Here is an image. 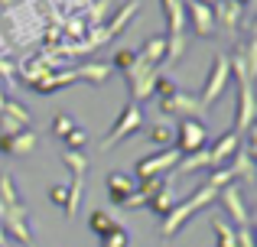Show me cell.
<instances>
[{
  "label": "cell",
  "mask_w": 257,
  "mask_h": 247,
  "mask_svg": "<svg viewBox=\"0 0 257 247\" xmlns=\"http://www.w3.org/2000/svg\"><path fill=\"white\" fill-rule=\"evenodd\" d=\"M134 62H137V52H134V49H117V52H114V59H111V72L114 69H117V72H127Z\"/></svg>",
  "instance_id": "836d02e7"
},
{
  "label": "cell",
  "mask_w": 257,
  "mask_h": 247,
  "mask_svg": "<svg viewBox=\"0 0 257 247\" xmlns=\"http://www.w3.org/2000/svg\"><path fill=\"white\" fill-rule=\"evenodd\" d=\"M228 172H231V179H241V182L254 185L257 182V172H254V153L247 150L244 143H241V150L231 156V166H228Z\"/></svg>",
  "instance_id": "9a60e30c"
},
{
  "label": "cell",
  "mask_w": 257,
  "mask_h": 247,
  "mask_svg": "<svg viewBox=\"0 0 257 247\" xmlns=\"http://www.w3.org/2000/svg\"><path fill=\"white\" fill-rule=\"evenodd\" d=\"M137 56L144 59L147 65H153V69H157V65L163 62V56H166V36H147Z\"/></svg>",
  "instance_id": "d6986e66"
},
{
  "label": "cell",
  "mask_w": 257,
  "mask_h": 247,
  "mask_svg": "<svg viewBox=\"0 0 257 247\" xmlns=\"http://www.w3.org/2000/svg\"><path fill=\"white\" fill-rule=\"evenodd\" d=\"M163 10H166V23H170L166 36L186 33V7H182V0H163Z\"/></svg>",
  "instance_id": "ffe728a7"
},
{
  "label": "cell",
  "mask_w": 257,
  "mask_h": 247,
  "mask_svg": "<svg viewBox=\"0 0 257 247\" xmlns=\"http://www.w3.org/2000/svg\"><path fill=\"white\" fill-rule=\"evenodd\" d=\"M49 202L56 205V208L65 211V202H69V185L59 182V185H49Z\"/></svg>",
  "instance_id": "d590c367"
},
{
  "label": "cell",
  "mask_w": 257,
  "mask_h": 247,
  "mask_svg": "<svg viewBox=\"0 0 257 247\" xmlns=\"http://www.w3.org/2000/svg\"><path fill=\"white\" fill-rule=\"evenodd\" d=\"M176 91H179V85H176L170 75H160L157 85H153V95L157 98H170V95H176Z\"/></svg>",
  "instance_id": "e575fe53"
},
{
  "label": "cell",
  "mask_w": 257,
  "mask_h": 247,
  "mask_svg": "<svg viewBox=\"0 0 257 247\" xmlns=\"http://www.w3.org/2000/svg\"><path fill=\"white\" fill-rule=\"evenodd\" d=\"M114 224H117V221H114V218L107 215L104 208H94L91 215H88V228H91V234H98V237H104L107 231L114 228Z\"/></svg>",
  "instance_id": "484cf974"
},
{
  "label": "cell",
  "mask_w": 257,
  "mask_h": 247,
  "mask_svg": "<svg viewBox=\"0 0 257 247\" xmlns=\"http://www.w3.org/2000/svg\"><path fill=\"white\" fill-rule=\"evenodd\" d=\"M228 82H231L228 56H225V52H215V56H212V72H208V78H205V88H202V95H199V104H202V108H205V111L212 108V104L218 101L221 95H225Z\"/></svg>",
  "instance_id": "5b68a950"
},
{
  "label": "cell",
  "mask_w": 257,
  "mask_h": 247,
  "mask_svg": "<svg viewBox=\"0 0 257 247\" xmlns=\"http://www.w3.org/2000/svg\"><path fill=\"white\" fill-rule=\"evenodd\" d=\"M62 163L72 169V176H75V179H85V172H88V156H85V153L65 150V153H62Z\"/></svg>",
  "instance_id": "4dcf8cb0"
},
{
  "label": "cell",
  "mask_w": 257,
  "mask_h": 247,
  "mask_svg": "<svg viewBox=\"0 0 257 247\" xmlns=\"http://www.w3.org/2000/svg\"><path fill=\"white\" fill-rule=\"evenodd\" d=\"M179 163V153L176 146H166V150H157L153 156H144L137 166H134V179H153V176H163L166 169Z\"/></svg>",
  "instance_id": "9c48e42d"
},
{
  "label": "cell",
  "mask_w": 257,
  "mask_h": 247,
  "mask_svg": "<svg viewBox=\"0 0 257 247\" xmlns=\"http://www.w3.org/2000/svg\"><path fill=\"white\" fill-rule=\"evenodd\" d=\"M238 247H254V231L251 228H238Z\"/></svg>",
  "instance_id": "74e56055"
},
{
  "label": "cell",
  "mask_w": 257,
  "mask_h": 247,
  "mask_svg": "<svg viewBox=\"0 0 257 247\" xmlns=\"http://www.w3.org/2000/svg\"><path fill=\"white\" fill-rule=\"evenodd\" d=\"M238 150H241V133H234V130L221 133V137L215 140V146H208V153H212V163H215V169H218V166H225V163H228V159H231Z\"/></svg>",
  "instance_id": "2e32d148"
},
{
  "label": "cell",
  "mask_w": 257,
  "mask_h": 247,
  "mask_svg": "<svg viewBox=\"0 0 257 247\" xmlns=\"http://www.w3.org/2000/svg\"><path fill=\"white\" fill-rule=\"evenodd\" d=\"M39 137L33 130H23V133H0V153L4 156H33V150H36Z\"/></svg>",
  "instance_id": "4fadbf2b"
},
{
  "label": "cell",
  "mask_w": 257,
  "mask_h": 247,
  "mask_svg": "<svg viewBox=\"0 0 257 247\" xmlns=\"http://www.w3.org/2000/svg\"><path fill=\"white\" fill-rule=\"evenodd\" d=\"M182 7H186V13L192 17V30H195V36H212L218 26H215V13H212V7L208 4H202V0H182Z\"/></svg>",
  "instance_id": "7c38bea8"
},
{
  "label": "cell",
  "mask_w": 257,
  "mask_h": 247,
  "mask_svg": "<svg viewBox=\"0 0 257 247\" xmlns=\"http://www.w3.org/2000/svg\"><path fill=\"white\" fill-rule=\"evenodd\" d=\"M134 192H137V179H134V172L114 169L111 176H107V198H111V205H124Z\"/></svg>",
  "instance_id": "5bb4252c"
},
{
  "label": "cell",
  "mask_w": 257,
  "mask_h": 247,
  "mask_svg": "<svg viewBox=\"0 0 257 247\" xmlns=\"http://www.w3.org/2000/svg\"><path fill=\"white\" fill-rule=\"evenodd\" d=\"M234 4H238V7H247V4H251V0H234Z\"/></svg>",
  "instance_id": "ab89813d"
},
{
  "label": "cell",
  "mask_w": 257,
  "mask_h": 247,
  "mask_svg": "<svg viewBox=\"0 0 257 247\" xmlns=\"http://www.w3.org/2000/svg\"><path fill=\"white\" fill-rule=\"evenodd\" d=\"M7 20H10V36L17 46H33L49 26V17L43 13L39 0H23L20 7H7Z\"/></svg>",
  "instance_id": "6da1fadb"
},
{
  "label": "cell",
  "mask_w": 257,
  "mask_h": 247,
  "mask_svg": "<svg viewBox=\"0 0 257 247\" xmlns=\"http://www.w3.org/2000/svg\"><path fill=\"white\" fill-rule=\"evenodd\" d=\"M234 179H231V172H228V166H218V169H212V176L205 179V185L208 189H215V192H221L225 185H231Z\"/></svg>",
  "instance_id": "d6a6232c"
},
{
  "label": "cell",
  "mask_w": 257,
  "mask_h": 247,
  "mask_svg": "<svg viewBox=\"0 0 257 247\" xmlns=\"http://www.w3.org/2000/svg\"><path fill=\"white\" fill-rule=\"evenodd\" d=\"M215 198H218V192L208 189V185L195 189L192 195L186 198V202H179V205H173V208H170V215H166V218H163V224H160V234H163L166 241H170V237H176L182 224H186V221H189V218H192L199 208H208V205H212Z\"/></svg>",
  "instance_id": "7a4b0ae2"
},
{
  "label": "cell",
  "mask_w": 257,
  "mask_h": 247,
  "mask_svg": "<svg viewBox=\"0 0 257 247\" xmlns=\"http://www.w3.org/2000/svg\"><path fill=\"white\" fill-rule=\"evenodd\" d=\"M199 169H215L208 146H205V150H199V153H192V156H186L179 163V172H182V176H186V172H199Z\"/></svg>",
  "instance_id": "cb8c5ba5"
},
{
  "label": "cell",
  "mask_w": 257,
  "mask_h": 247,
  "mask_svg": "<svg viewBox=\"0 0 257 247\" xmlns=\"http://www.w3.org/2000/svg\"><path fill=\"white\" fill-rule=\"evenodd\" d=\"M0 228H4V234H10L13 241L33 247V228H30L26 205H20V208H0Z\"/></svg>",
  "instance_id": "ba28073f"
},
{
  "label": "cell",
  "mask_w": 257,
  "mask_h": 247,
  "mask_svg": "<svg viewBox=\"0 0 257 247\" xmlns=\"http://www.w3.org/2000/svg\"><path fill=\"white\" fill-rule=\"evenodd\" d=\"M0 205H4V208H20V205H26L23 195L17 192V182H13L10 172H0Z\"/></svg>",
  "instance_id": "44dd1931"
},
{
  "label": "cell",
  "mask_w": 257,
  "mask_h": 247,
  "mask_svg": "<svg viewBox=\"0 0 257 247\" xmlns=\"http://www.w3.org/2000/svg\"><path fill=\"white\" fill-rule=\"evenodd\" d=\"M218 202H221V208L228 211V218H231V228H251V211H247L244 198H241L238 182L225 185V189L218 192Z\"/></svg>",
  "instance_id": "30bf717a"
},
{
  "label": "cell",
  "mask_w": 257,
  "mask_h": 247,
  "mask_svg": "<svg viewBox=\"0 0 257 247\" xmlns=\"http://www.w3.org/2000/svg\"><path fill=\"white\" fill-rule=\"evenodd\" d=\"M107 10H111V0H91V4L85 7V26L88 30H98V26H104V17H107Z\"/></svg>",
  "instance_id": "7402d4cb"
},
{
  "label": "cell",
  "mask_w": 257,
  "mask_h": 247,
  "mask_svg": "<svg viewBox=\"0 0 257 247\" xmlns=\"http://www.w3.org/2000/svg\"><path fill=\"white\" fill-rule=\"evenodd\" d=\"M75 127L78 124L72 121L69 114H56V117H52V124H49V133H52V137H59V140H65L72 130H75Z\"/></svg>",
  "instance_id": "1f68e13d"
},
{
  "label": "cell",
  "mask_w": 257,
  "mask_h": 247,
  "mask_svg": "<svg viewBox=\"0 0 257 247\" xmlns=\"http://www.w3.org/2000/svg\"><path fill=\"white\" fill-rule=\"evenodd\" d=\"M0 7H13V0H0Z\"/></svg>",
  "instance_id": "60d3db41"
},
{
  "label": "cell",
  "mask_w": 257,
  "mask_h": 247,
  "mask_svg": "<svg viewBox=\"0 0 257 247\" xmlns=\"http://www.w3.org/2000/svg\"><path fill=\"white\" fill-rule=\"evenodd\" d=\"M157 78H160V72L137 56V62L124 72V82H127V88H131V101L144 104L147 98H153V85H157Z\"/></svg>",
  "instance_id": "8992f818"
},
{
  "label": "cell",
  "mask_w": 257,
  "mask_h": 247,
  "mask_svg": "<svg viewBox=\"0 0 257 247\" xmlns=\"http://www.w3.org/2000/svg\"><path fill=\"white\" fill-rule=\"evenodd\" d=\"M160 114L166 117H192V121H202L205 108L199 104V95H189V91H176L170 98H160Z\"/></svg>",
  "instance_id": "52a82bcc"
},
{
  "label": "cell",
  "mask_w": 257,
  "mask_h": 247,
  "mask_svg": "<svg viewBox=\"0 0 257 247\" xmlns=\"http://www.w3.org/2000/svg\"><path fill=\"white\" fill-rule=\"evenodd\" d=\"M88 143V133L82 130V127H75V130L65 137V150H75V153H82V146Z\"/></svg>",
  "instance_id": "8d00e7d4"
},
{
  "label": "cell",
  "mask_w": 257,
  "mask_h": 247,
  "mask_svg": "<svg viewBox=\"0 0 257 247\" xmlns=\"http://www.w3.org/2000/svg\"><path fill=\"white\" fill-rule=\"evenodd\" d=\"M186 56V33H176V36H166V56L163 62H179V59Z\"/></svg>",
  "instance_id": "83f0119b"
},
{
  "label": "cell",
  "mask_w": 257,
  "mask_h": 247,
  "mask_svg": "<svg viewBox=\"0 0 257 247\" xmlns=\"http://www.w3.org/2000/svg\"><path fill=\"white\" fill-rule=\"evenodd\" d=\"M212 231H215V247H238V228H231L221 218H212Z\"/></svg>",
  "instance_id": "603a6c76"
},
{
  "label": "cell",
  "mask_w": 257,
  "mask_h": 247,
  "mask_svg": "<svg viewBox=\"0 0 257 247\" xmlns=\"http://www.w3.org/2000/svg\"><path fill=\"white\" fill-rule=\"evenodd\" d=\"M137 130H144V108H140L137 101H124L117 121L111 124V130L104 133V140H101V153H111L114 146L120 143V140L134 137Z\"/></svg>",
  "instance_id": "3957f363"
},
{
  "label": "cell",
  "mask_w": 257,
  "mask_h": 247,
  "mask_svg": "<svg viewBox=\"0 0 257 247\" xmlns=\"http://www.w3.org/2000/svg\"><path fill=\"white\" fill-rule=\"evenodd\" d=\"M98 241H101L98 247H127L131 244V231H127L124 224H114V228L107 231L104 237H98Z\"/></svg>",
  "instance_id": "f546056e"
},
{
  "label": "cell",
  "mask_w": 257,
  "mask_h": 247,
  "mask_svg": "<svg viewBox=\"0 0 257 247\" xmlns=\"http://www.w3.org/2000/svg\"><path fill=\"white\" fill-rule=\"evenodd\" d=\"M147 140L153 146H160V150H166V146H173V127L170 124H150L147 127Z\"/></svg>",
  "instance_id": "4316f807"
},
{
  "label": "cell",
  "mask_w": 257,
  "mask_h": 247,
  "mask_svg": "<svg viewBox=\"0 0 257 247\" xmlns=\"http://www.w3.org/2000/svg\"><path fill=\"white\" fill-rule=\"evenodd\" d=\"M173 192H170V185H166V189H160L157 192V195H150V198H147V202H144V208L147 211H153V215H170V208H173Z\"/></svg>",
  "instance_id": "d4e9b609"
},
{
  "label": "cell",
  "mask_w": 257,
  "mask_h": 247,
  "mask_svg": "<svg viewBox=\"0 0 257 247\" xmlns=\"http://www.w3.org/2000/svg\"><path fill=\"white\" fill-rule=\"evenodd\" d=\"M75 78L78 82H88V85H104L111 78V65L107 62H85L75 69Z\"/></svg>",
  "instance_id": "ac0fdd59"
},
{
  "label": "cell",
  "mask_w": 257,
  "mask_h": 247,
  "mask_svg": "<svg viewBox=\"0 0 257 247\" xmlns=\"http://www.w3.org/2000/svg\"><path fill=\"white\" fill-rule=\"evenodd\" d=\"M173 146L179 156H192V153L208 146V127L192 117H179V124L173 127Z\"/></svg>",
  "instance_id": "277c9868"
},
{
  "label": "cell",
  "mask_w": 257,
  "mask_h": 247,
  "mask_svg": "<svg viewBox=\"0 0 257 247\" xmlns=\"http://www.w3.org/2000/svg\"><path fill=\"white\" fill-rule=\"evenodd\" d=\"M0 114H7V117H10V121H17L20 127H26V130H30V124H33L30 111H26V108H23V104H20V101H10V98H7V101H4V111H0Z\"/></svg>",
  "instance_id": "f1b7e54d"
},
{
  "label": "cell",
  "mask_w": 257,
  "mask_h": 247,
  "mask_svg": "<svg viewBox=\"0 0 257 247\" xmlns=\"http://www.w3.org/2000/svg\"><path fill=\"white\" fill-rule=\"evenodd\" d=\"M4 101H7V98H4V88H0V111H4Z\"/></svg>",
  "instance_id": "f35d334b"
},
{
  "label": "cell",
  "mask_w": 257,
  "mask_h": 247,
  "mask_svg": "<svg viewBox=\"0 0 257 247\" xmlns=\"http://www.w3.org/2000/svg\"><path fill=\"white\" fill-rule=\"evenodd\" d=\"M212 13H215V26H225V30L231 33V30L241 26V13H244V7H238L234 0H215Z\"/></svg>",
  "instance_id": "e0dca14e"
},
{
  "label": "cell",
  "mask_w": 257,
  "mask_h": 247,
  "mask_svg": "<svg viewBox=\"0 0 257 247\" xmlns=\"http://www.w3.org/2000/svg\"><path fill=\"white\" fill-rule=\"evenodd\" d=\"M78 78H75V69H46L43 75H36L30 82V88L33 91H39V95H56V91H62V88H69V85H75Z\"/></svg>",
  "instance_id": "8fae6325"
}]
</instances>
